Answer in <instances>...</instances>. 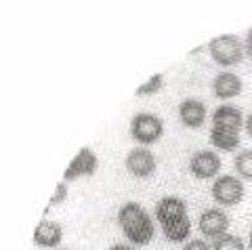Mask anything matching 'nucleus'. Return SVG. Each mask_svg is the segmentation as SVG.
<instances>
[{
	"mask_svg": "<svg viewBox=\"0 0 252 250\" xmlns=\"http://www.w3.org/2000/svg\"><path fill=\"white\" fill-rule=\"evenodd\" d=\"M244 89V82L238 74L233 72H220L215 76V80H212V91H215V97L217 99H233L238 97Z\"/></svg>",
	"mask_w": 252,
	"mask_h": 250,
	"instance_id": "nucleus-11",
	"label": "nucleus"
},
{
	"mask_svg": "<svg viewBox=\"0 0 252 250\" xmlns=\"http://www.w3.org/2000/svg\"><path fill=\"white\" fill-rule=\"evenodd\" d=\"M109 250H135V248L128 244H114V246H109Z\"/></svg>",
	"mask_w": 252,
	"mask_h": 250,
	"instance_id": "nucleus-22",
	"label": "nucleus"
},
{
	"mask_svg": "<svg viewBox=\"0 0 252 250\" xmlns=\"http://www.w3.org/2000/svg\"><path fill=\"white\" fill-rule=\"evenodd\" d=\"M183 250H212V246L208 244L206 240H200V238H193V240H187Z\"/></svg>",
	"mask_w": 252,
	"mask_h": 250,
	"instance_id": "nucleus-19",
	"label": "nucleus"
},
{
	"mask_svg": "<svg viewBox=\"0 0 252 250\" xmlns=\"http://www.w3.org/2000/svg\"><path fill=\"white\" fill-rule=\"evenodd\" d=\"M65 198H67V183L63 181V183L57 185V189H55V196L51 198V204H49V206L63 204V202H65Z\"/></svg>",
	"mask_w": 252,
	"mask_h": 250,
	"instance_id": "nucleus-18",
	"label": "nucleus"
},
{
	"mask_svg": "<svg viewBox=\"0 0 252 250\" xmlns=\"http://www.w3.org/2000/svg\"><path fill=\"white\" fill-rule=\"evenodd\" d=\"M233 166L238 170V175L242 179H248L252 181V150H240L235 154V160H233Z\"/></svg>",
	"mask_w": 252,
	"mask_h": 250,
	"instance_id": "nucleus-15",
	"label": "nucleus"
},
{
	"mask_svg": "<svg viewBox=\"0 0 252 250\" xmlns=\"http://www.w3.org/2000/svg\"><path fill=\"white\" fill-rule=\"evenodd\" d=\"M248 246H250V250H252V231H250V238H248Z\"/></svg>",
	"mask_w": 252,
	"mask_h": 250,
	"instance_id": "nucleus-23",
	"label": "nucleus"
},
{
	"mask_svg": "<svg viewBox=\"0 0 252 250\" xmlns=\"http://www.w3.org/2000/svg\"><path fill=\"white\" fill-rule=\"evenodd\" d=\"M63 240V229L57 221H40L34 229V244L40 248H55Z\"/></svg>",
	"mask_w": 252,
	"mask_h": 250,
	"instance_id": "nucleus-12",
	"label": "nucleus"
},
{
	"mask_svg": "<svg viewBox=\"0 0 252 250\" xmlns=\"http://www.w3.org/2000/svg\"><path fill=\"white\" fill-rule=\"evenodd\" d=\"M210 143H212V147H217V150H220V152H235L240 147V130L212 124Z\"/></svg>",
	"mask_w": 252,
	"mask_h": 250,
	"instance_id": "nucleus-13",
	"label": "nucleus"
},
{
	"mask_svg": "<svg viewBox=\"0 0 252 250\" xmlns=\"http://www.w3.org/2000/svg\"><path fill=\"white\" fill-rule=\"evenodd\" d=\"M189 173H191L195 179H215L220 173V158L217 152L210 150H202L195 152L191 158H189Z\"/></svg>",
	"mask_w": 252,
	"mask_h": 250,
	"instance_id": "nucleus-8",
	"label": "nucleus"
},
{
	"mask_svg": "<svg viewBox=\"0 0 252 250\" xmlns=\"http://www.w3.org/2000/svg\"><path fill=\"white\" fill-rule=\"evenodd\" d=\"M59 250H67V248H59Z\"/></svg>",
	"mask_w": 252,
	"mask_h": 250,
	"instance_id": "nucleus-24",
	"label": "nucleus"
},
{
	"mask_svg": "<svg viewBox=\"0 0 252 250\" xmlns=\"http://www.w3.org/2000/svg\"><path fill=\"white\" fill-rule=\"evenodd\" d=\"M212 124H219V126H227V128H233V130L242 132V128H244V114L240 112V107L223 103V105H219L215 112H212Z\"/></svg>",
	"mask_w": 252,
	"mask_h": 250,
	"instance_id": "nucleus-14",
	"label": "nucleus"
},
{
	"mask_svg": "<svg viewBox=\"0 0 252 250\" xmlns=\"http://www.w3.org/2000/svg\"><path fill=\"white\" fill-rule=\"evenodd\" d=\"M124 166L135 179H149V177H154L156 168H158V162H156L154 152H149L147 147L139 145V147H135V150H130L128 154H126Z\"/></svg>",
	"mask_w": 252,
	"mask_h": 250,
	"instance_id": "nucleus-6",
	"label": "nucleus"
},
{
	"mask_svg": "<svg viewBox=\"0 0 252 250\" xmlns=\"http://www.w3.org/2000/svg\"><path fill=\"white\" fill-rule=\"evenodd\" d=\"M130 135L139 145H154L164 135V122L160 116L152 112H139L135 118L130 120Z\"/></svg>",
	"mask_w": 252,
	"mask_h": 250,
	"instance_id": "nucleus-4",
	"label": "nucleus"
},
{
	"mask_svg": "<svg viewBox=\"0 0 252 250\" xmlns=\"http://www.w3.org/2000/svg\"><path fill=\"white\" fill-rule=\"evenodd\" d=\"M206 116H208L206 105H204L200 99L189 97L179 103V120L187 128H193V130L202 128L204 122H206Z\"/></svg>",
	"mask_w": 252,
	"mask_h": 250,
	"instance_id": "nucleus-10",
	"label": "nucleus"
},
{
	"mask_svg": "<svg viewBox=\"0 0 252 250\" xmlns=\"http://www.w3.org/2000/svg\"><path fill=\"white\" fill-rule=\"evenodd\" d=\"M210 193L219 206H238L246 196V189L242 179L233 175H219L210 187Z\"/></svg>",
	"mask_w": 252,
	"mask_h": 250,
	"instance_id": "nucleus-5",
	"label": "nucleus"
},
{
	"mask_svg": "<svg viewBox=\"0 0 252 250\" xmlns=\"http://www.w3.org/2000/svg\"><path fill=\"white\" fill-rule=\"evenodd\" d=\"M244 42L235 34H220L208 42V53L220 67H233L244 59Z\"/></svg>",
	"mask_w": 252,
	"mask_h": 250,
	"instance_id": "nucleus-3",
	"label": "nucleus"
},
{
	"mask_svg": "<svg viewBox=\"0 0 252 250\" xmlns=\"http://www.w3.org/2000/svg\"><path fill=\"white\" fill-rule=\"evenodd\" d=\"M162 87H164V76H162V74H156V76L149 78V80H147L145 84H141V87L137 89L135 95H137V97H149V95H156V93H160V91H162Z\"/></svg>",
	"mask_w": 252,
	"mask_h": 250,
	"instance_id": "nucleus-17",
	"label": "nucleus"
},
{
	"mask_svg": "<svg viewBox=\"0 0 252 250\" xmlns=\"http://www.w3.org/2000/svg\"><path fill=\"white\" fill-rule=\"evenodd\" d=\"M118 225H120L126 240L135 246H147L154 240L156 225L149 213L139 202H126L118 210Z\"/></svg>",
	"mask_w": 252,
	"mask_h": 250,
	"instance_id": "nucleus-2",
	"label": "nucleus"
},
{
	"mask_svg": "<svg viewBox=\"0 0 252 250\" xmlns=\"http://www.w3.org/2000/svg\"><path fill=\"white\" fill-rule=\"evenodd\" d=\"M229 223H231V219H229V215H227L225 210H220V208H206L200 215L198 227H200L204 238L217 240L220 236H225V233H229V231H227V229H229Z\"/></svg>",
	"mask_w": 252,
	"mask_h": 250,
	"instance_id": "nucleus-7",
	"label": "nucleus"
},
{
	"mask_svg": "<svg viewBox=\"0 0 252 250\" xmlns=\"http://www.w3.org/2000/svg\"><path fill=\"white\" fill-rule=\"evenodd\" d=\"M244 49H246V55L252 59V28L246 32V38H244Z\"/></svg>",
	"mask_w": 252,
	"mask_h": 250,
	"instance_id": "nucleus-20",
	"label": "nucleus"
},
{
	"mask_svg": "<svg viewBox=\"0 0 252 250\" xmlns=\"http://www.w3.org/2000/svg\"><path fill=\"white\" fill-rule=\"evenodd\" d=\"M156 219L162 233L170 242H185L191 236V219H189L185 202L177 196H164L156 204Z\"/></svg>",
	"mask_w": 252,
	"mask_h": 250,
	"instance_id": "nucleus-1",
	"label": "nucleus"
},
{
	"mask_svg": "<svg viewBox=\"0 0 252 250\" xmlns=\"http://www.w3.org/2000/svg\"><path fill=\"white\" fill-rule=\"evenodd\" d=\"M244 128H246V135L252 139V112L246 116V120H244Z\"/></svg>",
	"mask_w": 252,
	"mask_h": 250,
	"instance_id": "nucleus-21",
	"label": "nucleus"
},
{
	"mask_svg": "<svg viewBox=\"0 0 252 250\" xmlns=\"http://www.w3.org/2000/svg\"><path fill=\"white\" fill-rule=\"evenodd\" d=\"M97 168H99V160H97V156H94V152L91 147H82L76 158L72 160V164L65 168L63 181L69 183V181H76V179H80V177H93L97 173Z\"/></svg>",
	"mask_w": 252,
	"mask_h": 250,
	"instance_id": "nucleus-9",
	"label": "nucleus"
},
{
	"mask_svg": "<svg viewBox=\"0 0 252 250\" xmlns=\"http://www.w3.org/2000/svg\"><path fill=\"white\" fill-rule=\"evenodd\" d=\"M212 250H244V240L233 233H225V236L212 240Z\"/></svg>",
	"mask_w": 252,
	"mask_h": 250,
	"instance_id": "nucleus-16",
	"label": "nucleus"
}]
</instances>
